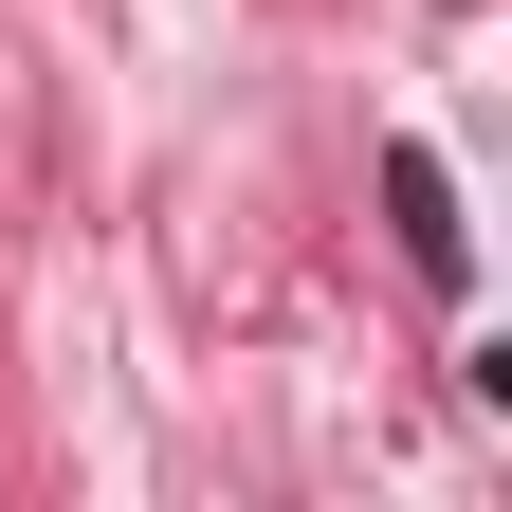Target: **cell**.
<instances>
[{"mask_svg":"<svg viewBox=\"0 0 512 512\" xmlns=\"http://www.w3.org/2000/svg\"><path fill=\"white\" fill-rule=\"evenodd\" d=\"M384 220H403V256H421V275H458V183H439V147H384Z\"/></svg>","mask_w":512,"mask_h":512,"instance_id":"6da1fadb","label":"cell"}]
</instances>
